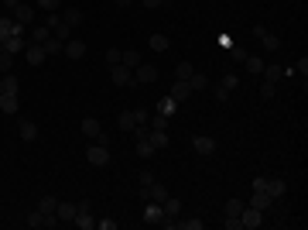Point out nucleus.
<instances>
[{"label": "nucleus", "instance_id": "obj_1", "mask_svg": "<svg viewBox=\"0 0 308 230\" xmlns=\"http://www.w3.org/2000/svg\"><path fill=\"white\" fill-rule=\"evenodd\" d=\"M260 223H264V210H257V206L240 210V230H257Z\"/></svg>", "mask_w": 308, "mask_h": 230}, {"label": "nucleus", "instance_id": "obj_2", "mask_svg": "<svg viewBox=\"0 0 308 230\" xmlns=\"http://www.w3.org/2000/svg\"><path fill=\"white\" fill-rule=\"evenodd\" d=\"M151 82H158V66L140 62V66L134 69V86H151Z\"/></svg>", "mask_w": 308, "mask_h": 230}, {"label": "nucleus", "instance_id": "obj_3", "mask_svg": "<svg viewBox=\"0 0 308 230\" xmlns=\"http://www.w3.org/2000/svg\"><path fill=\"white\" fill-rule=\"evenodd\" d=\"M86 161H89V165H96V169H100V165H110V148H106V144H100V141H92L89 148H86Z\"/></svg>", "mask_w": 308, "mask_h": 230}, {"label": "nucleus", "instance_id": "obj_4", "mask_svg": "<svg viewBox=\"0 0 308 230\" xmlns=\"http://www.w3.org/2000/svg\"><path fill=\"white\" fill-rule=\"evenodd\" d=\"M140 196H144V199H148V203H158V206H161V203H164V199H168V189H164V182H158V179H154V182H151L148 185V189H144V193H140Z\"/></svg>", "mask_w": 308, "mask_h": 230}, {"label": "nucleus", "instance_id": "obj_5", "mask_svg": "<svg viewBox=\"0 0 308 230\" xmlns=\"http://www.w3.org/2000/svg\"><path fill=\"white\" fill-rule=\"evenodd\" d=\"M110 79L116 86H134V69H127V66H110Z\"/></svg>", "mask_w": 308, "mask_h": 230}, {"label": "nucleus", "instance_id": "obj_6", "mask_svg": "<svg viewBox=\"0 0 308 230\" xmlns=\"http://www.w3.org/2000/svg\"><path fill=\"white\" fill-rule=\"evenodd\" d=\"M168 96L175 100V103H185V100L192 96V86H188L185 79H175V82H171V90H168Z\"/></svg>", "mask_w": 308, "mask_h": 230}, {"label": "nucleus", "instance_id": "obj_7", "mask_svg": "<svg viewBox=\"0 0 308 230\" xmlns=\"http://www.w3.org/2000/svg\"><path fill=\"white\" fill-rule=\"evenodd\" d=\"M62 55H65V58H72V62H79V58L86 55V41H79V38H68V41H65V48H62Z\"/></svg>", "mask_w": 308, "mask_h": 230}, {"label": "nucleus", "instance_id": "obj_8", "mask_svg": "<svg viewBox=\"0 0 308 230\" xmlns=\"http://www.w3.org/2000/svg\"><path fill=\"white\" fill-rule=\"evenodd\" d=\"M11 17H14V21H17V24H24V28H28V24L34 21V7H31V4H24V0H21V4H17V7H14V11H11Z\"/></svg>", "mask_w": 308, "mask_h": 230}, {"label": "nucleus", "instance_id": "obj_9", "mask_svg": "<svg viewBox=\"0 0 308 230\" xmlns=\"http://www.w3.org/2000/svg\"><path fill=\"white\" fill-rule=\"evenodd\" d=\"M24 55H28V66H41V62H45V48L41 45H34V41H28V48H24Z\"/></svg>", "mask_w": 308, "mask_h": 230}, {"label": "nucleus", "instance_id": "obj_10", "mask_svg": "<svg viewBox=\"0 0 308 230\" xmlns=\"http://www.w3.org/2000/svg\"><path fill=\"white\" fill-rule=\"evenodd\" d=\"M0 48H4V52H11V55H21L24 48H28V38H24V35H14V38H7Z\"/></svg>", "mask_w": 308, "mask_h": 230}, {"label": "nucleus", "instance_id": "obj_11", "mask_svg": "<svg viewBox=\"0 0 308 230\" xmlns=\"http://www.w3.org/2000/svg\"><path fill=\"white\" fill-rule=\"evenodd\" d=\"M192 148L199 151V155H205V158H209V155L216 151V141H212V138H205V134H199V138H192Z\"/></svg>", "mask_w": 308, "mask_h": 230}, {"label": "nucleus", "instance_id": "obj_12", "mask_svg": "<svg viewBox=\"0 0 308 230\" xmlns=\"http://www.w3.org/2000/svg\"><path fill=\"white\" fill-rule=\"evenodd\" d=\"M250 206H257V210H271V206H274V196L267 193V189H257V193L250 196Z\"/></svg>", "mask_w": 308, "mask_h": 230}, {"label": "nucleus", "instance_id": "obj_13", "mask_svg": "<svg viewBox=\"0 0 308 230\" xmlns=\"http://www.w3.org/2000/svg\"><path fill=\"white\" fill-rule=\"evenodd\" d=\"M103 134V127H100V120H96V117H82V138H100Z\"/></svg>", "mask_w": 308, "mask_h": 230}, {"label": "nucleus", "instance_id": "obj_14", "mask_svg": "<svg viewBox=\"0 0 308 230\" xmlns=\"http://www.w3.org/2000/svg\"><path fill=\"white\" fill-rule=\"evenodd\" d=\"M161 220H164V210H161L158 203H148V206H144V223H151V227H158Z\"/></svg>", "mask_w": 308, "mask_h": 230}, {"label": "nucleus", "instance_id": "obj_15", "mask_svg": "<svg viewBox=\"0 0 308 230\" xmlns=\"http://www.w3.org/2000/svg\"><path fill=\"white\" fill-rule=\"evenodd\" d=\"M161 210H164V220H175L182 213V199H178V196H168V199L161 203Z\"/></svg>", "mask_w": 308, "mask_h": 230}, {"label": "nucleus", "instance_id": "obj_16", "mask_svg": "<svg viewBox=\"0 0 308 230\" xmlns=\"http://www.w3.org/2000/svg\"><path fill=\"white\" fill-rule=\"evenodd\" d=\"M264 189H267V193H271L274 199H281V196L288 193V182L281 179V175H274V179H267V185H264Z\"/></svg>", "mask_w": 308, "mask_h": 230}, {"label": "nucleus", "instance_id": "obj_17", "mask_svg": "<svg viewBox=\"0 0 308 230\" xmlns=\"http://www.w3.org/2000/svg\"><path fill=\"white\" fill-rule=\"evenodd\" d=\"M148 141H151V148H154V151H164V148H168V131H151Z\"/></svg>", "mask_w": 308, "mask_h": 230}, {"label": "nucleus", "instance_id": "obj_18", "mask_svg": "<svg viewBox=\"0 0 308 230\" xmlns=\"http://www.w3.org/2000/svg\"><path fill=\"white\" fill-rule=\"evenodd\" d=\"M76 213H79V210H76V203H58V206H55L58 223H62V220H68V223H72V217H76Z\"/></svg>", "mask_w": 308, "mask_h": 230}, {"label": "nucleus", "instance_id": "obj_19", "mask_svg": "<svg viewBox=\"0 0 308 230\" xmlns=\"http://www.w3.org/2000/svg\"><path fill=\"white\" fill-rule=\"evenodd\" d=\"M0 110L4 114H17V93H0Z\"/></svg>", "mask_w": 308, "mask_h": 230}, {"label": "nucleus", "instance_id": "obj_20", "mask_svg": "<svg viewBox=\"0 0 308 230\" xmlns=\"http://www.w3.org/2000/svg\"><path fill=\"white\" fill-rule=\"evenodd\" d=\"M62 21H65L68 28H79L82 24V11L79 7H65V11H62Z\"/></svg>", "mask_w": 308, "mask_h": 230}, {"label": "nucleus", "instance_id": "obj_21", "mask_svg": "<svg viewBox=\"0 0 308 230\" xmlns=\"http://www.w3.org/2000/svg\"><path fill=\"white\" fill-rule=\"evenodd\" d=\"M178 107H182V103H175L171 96H161V100H158V107H154V110H158L161 117H171V114H175V110H178Z\"/></svg>", "mask_w": 308, "mask_h": 230}, {"label": "nucleus", "instance_id": "obj_22", "mask_svg": "<svg viewBox=\"0 0 308 230\" xmlns=\"http://www.w3.org/2000/svg\"><path fill=\"white\" fill-rule=\"evenodd\" d=\"M116 127H120V131H134V127H137V117H134V110H124V114L116 117Z\"/></svg>", "mask_w": 308, "mask_h": 230}, {"label": "nucleus", "instance_id": "obj_23", "mask_svg": "<svg viewBox=\"0 0 308 230\" xmlns=\"http://www.w3.org/2000/svg\"><path fill=\"white\" fill-rule=\"evenodd\" d=\"M148 45H151V52H168V48H171V38L168 35H151Z\"/></svg>", "mask_w": 308, "mask_h": 230}, {"label": "nucleus", "instance_id": "obj_24", "mask_svg": "<svg viewBox=\"0 0 308 230\" xmlns=\"http://www.w3.org/2000/svg\"><path fill=\"white\" fill-rule=\"evenodd\" d=\"M21 138L31 144V141H38V124L34 120H21Z\"/></svg>", "mask_w": 308, "mask_h": 230}, {"label": "nucleus", "instance_id": "obj_25", "mask_svg": "<svg viewBox=\"0 0 308 230\" xmlns=\"http://www.w3.org/2000/svg\"><path fill=\"white\" fill-rule=\"evenodd\" d=\"M264 79L267 82H277L281 79V76H285V69H281V66H277V62H271V66H264V72H260Z\"/></svg>", "mask_w": 308, "mask_h": 230}, {"label": "nucleus", "instance_id": "obj_26", "mask_svg": "<svg viewBox=\"0 0 308 230\" xmlns=\"http://www.w3.org/2000/svg\"><path fill=\"white\" fill-rule=\"evenodd\" d=\"M260 45H264V52H277V48H281V38L271 35V31H264V35H260Z\"/></svg>", "mask_w": 308, "mask_h": 230}, {"label": "nucleus", "instance_id": "obj_27", "mask_svg": "<svg viewBox=\"0 0 308 230\" xmlns=\"http://www.w3.org/2000/svg\"><path fill=\"white\" fill-rule=\"evenodd\" d=\"M72 223H76L79 230H92V227H96V220L89 217V210H86V213H76V217H72Z\"/></svg>", "mask_w": 308, "mask_h": 230}, {"label": "nucleus", "instance_id": "obj_28", "mask_svg": "<svg viewBox=\"0 0 308 230\" xmlns=\"http://www.w3.org/2000/svg\"><path fill=\"white\" fill-rule=\"evenodd\" d=\"M48 38H52V31L41 24V28H31V38H28V41H34V45H45Z\"/></svg>", "mask_w": 308, "mask_h": 230}, {"label": "nucleus", "instance_id": "obj_29", "mask_svg": "<svg viewBox=\"0 0 308 230\" xmlns=\"http://www.w3.org/2000/svg\"><path fill=\"white\" fill-rule=\"evenodd\" d=\"M243 62H247V72H253V76H260L264 72V58L260 55H247Z\"/></svg>", "mask_w": 308, "mask_h": 230}, {"label": "nucleus", "instance_id": "obj_30", "mask_svg": "<svg viewBox=\"0 0 308 230\" xmlns=\"http://www.w3.org/2000/svg\"><path fill=\"white\" fill-rule=\"evenodd\" d=\"M192 62H178V66H175V79H185V82H188V79H192Z\"/></svg>", "mask_w": 308, "mask_h": 230}, {"label": "nucleus", "instance_id": "obj_31", "mask_svg": "<svg viewBox=\"0 0 308 230\" xmlns=\"http://www.w3.org/2000/svg\"><path fill=\"white\" fill-rule=\"evenodd\" d=\"M120 66H127V69H137V66H140V55L130 48V52H124V55H120Z\"/></svg>", "mask_w": 308, "mask_h": 230}, {"label": "nucleus", "instance_id": "obj_32", "mask_svg": "<svg viewBox=\"0 0 308 230\" xmlns=\"http://www.w3.org/2000/svg\"><path fill=\"white\" fill-rule=\"evenodd\" d=\"M4 93H21V82L14 72H4Z\"/></svg>", "mask_w": 308, "mask_h": 230}, {"label": "nucleus", "instance_id": "obj_33", "mask_svg": "<svg viewBox=\"0 0 308 230\" xmlns=\"http://www.w3.org/2000/svg\"><path fill=\"white\" fill-rule=\"evenodd\" d=\"M41 48H45V55H62V48H65V41H58V38H48V41H45Z\"/></svg>", "mask_w": 308, "mask_h": 230}, {"label": "nucleus", "instance_id": "obj_34", "mask_svg": "<svg viewBox=\"0 0 308 230\" xmlns=\"http://www.w3.org/2000/svg\"><path fill=\"white\" fill-rule=\"evenodd\" d=\"M55 206H58L55 196H41V199H38V210H41V213H55Z\"/></svg>", "mask_w": 308, "mask_h": 230}, {"label": "nucleus", "instance_id": "obj_35", "mask_svg": "<svg viewBox=\"0 0 308 230\" xmlns=\"http://www.w3.org/2000/svg\"><path fill=\"white\" fill-rule=\"evenodd\" d=\"M45 220H48V213H41V210H31V213H28V227H45Z\"/></svg>", "mask_w": 308, "mask_h": 230}, {"label": "nucleus", "instance_id": "obj_36", "mask_svg": "<svg viewBox=\"0 0 308 230\" xmlns=\"http://www.w3.org/2000/svg\"><path fill=\"white\" fill-rule=\"evenodd\" d=\"M151 182H154V172H151V169H144V172H137V189H140V193H144V189H148Z\"/></svg>", "mask_w": 308, "mask_h": 230}, {"label": "nucleus", "instance_id": "obj_37", "mask_svg": "<svg viewBox=\"0 0 308 230\" xmlns=\"http://www.w3.org/2000/svg\"><path fill=\"white\" fill-rule=\"evenodd\" d=\"M188 86H192V90H209V76H202V72H192Z\"/></svg>", "mask_w": 308, "mask_h": 230}, {"label": "nucleus", "instance_id": "obj_38", "mask_svg": "<svg viewBox=\"0 0 308 230\" xmlns=\"http://www.w3.org/2000/svg\"><path fill=\"white\" fill-rule=\"evenodd\" d=\"M219 86H223V90H229V93H233V90H236V86H240V76H236V72H226V76L219 79Z\"/></svg>", "mask_w": 308, "mask_h": 230}, {"label": "nucleus", "instance_id": "obj_39", "mask_svg": "<svg viewBox=\"0 0 308 230\" xmlns=\"http://www.w3.org/2000/svg\"><path fill=\"white\" fill-rule=\"evenodd\" d=\"M148 127H151V131H168V117H161V114L148 117Z\"/></svg>", "mask_w": 308, "mask_h": 230}, {"label": "nucleus", "instance_id": "obj_40", "mask_svg": "<svg viewBox=\"0 0 308 230\" xmlns=\"http://www.w3.org/2000/svg\"><path fill=\"white\" fill-rule=\"evenodd\" d=\"M137 155H140V158H151V155H154V148H151V141H148V138L137 141Z\"/></svg>", "mask_w": 308, "mask_h": 230}, {"label": "nucleus", "instance_id": "obj_41", "mask_svg": "<svg viewBox=\"0 0 308 230\" xmlns=\"http://www.w3.org/2000/svg\"><path fill=\"white\" fill-rule=\"evenodd\" d=\"M11 66H14V55L0 48V72H11Z\"/></svg>", "mask_w": 308, "mask_h": 230}, {"label": "nucleus", "instance_id": "obj_42", "mask_svg": "<svg viewBox=\"0 0 308 230\" xmlns=\"http://www.w3.org/2000/svg\"><path fill=\"white\" fill-rule=\"evenodd\" d=\"M274 93H277V82H267V79H264V86H260V96H264V100H274Z\"/></svg>", "mask_w": 308, "mask_h": 230}, {"label": "nucleus", "instance_id": "obj_43", "mask_svg": "<svg viewBox=\"0 0 308 230\" xmlns=\"http://www.w3.org/2000/svg\"><path fill=\"white\" fill-rule=\"evenodd\" d=\"M240 210H243V203H240V199H229L223 213H226V217H240Z\"/></svg>", "mask_w": 308, "mask_h": 230}, {"label": "nucleus", "instance_id": "obj_44", "mask_svg": "<svg viewBox=\"0 0 308 230\" xmlns=\"http://www.w3.org/2000/svg\"><path fill=\"white\" fill-rule=\"evenodd\" d=\"M62 4H65V0H38V7H41V11H58V7H62Z\"/></svg>", "mask_w": 308, "mask_h": 230}, {"label": "nucleus", "instance_id": "obj_45", "mask_svg": "<svg viewBox=\"0 0 308 230\" xmlns=\"http://www.w3.org/2000/svg\"><path fill=\"white\" fill-rule=\"evenodd\" d=\"M212 96H216V103H229V90H223V86H212Z\"/></svg>", "mask_w": 308, "mask_h": 230}, {"label": "nucleus", "instance_id": "obj_46", "mask_svg": "<svg viewBox=\"0 0 308 230\" xmlns=\"http://www.w3.org/2000/svg\"><path fill=\"white\" fill-rule=\"evenodd\" d=\"M120 55H124L120 48H110V52H106V66H120Z\"/></svg>", "mask_w": 308, "mask_h": 230}, {"label": "nucleus", "instance_id": "obj_47", "mask_svg": "<svg viewBox=\"0 0 308 230\" xmlns=\"http://www.w3.org/2000/svg\"><path fill=\"white\" fill-rule=\"evenodd\" d=\"M96 227H100V230H116V220H110V217H106V220H96Z\"/></svg>", "mask_w": 308, "mask_h": 230}, {"label": "nucleus", "instance_id": "obj_48", "mask_svg": "<svg viewBox=\"0 0 308 230\" xmlns=\"http://www.w3.org/2000/svg\"><path fill=\"white\" fill-rule=\"evenodd\" d=\"M247 55H250V52H243V48H233V52H229V58H233V62H243Z\"/></svg>", "mask_w": 308, "mask_h": 230}, {"label": "nucleus", "instance_id": "obj_49", "mask_svg": "<svg viewBox=\"0 0 308 230\" xmlns=\"http://www.w3.org/2000/svg\"><path fill=\"white\" fill-rule=\"evenodd\" d=\"M140 4H144V7H148V11H158L161 4H168V0H140Z\"/></svg>", "mask_w": 308, "mask_h": 230}, {"label": "nucleus", "instance_id": "obj_50", "mask_svg": "<svg viewBox=\"0 0 308 230\" xmlns=\"http://www.w3.org/2000/svg\"><path fill=\"white\" fill-rule=\"evenodd\" d=\"M223 223H226V230H240V217H226Z\"/></svg>", "mask_w": 308, "mask_h": 230}, {"label": "nucleus", "instance_id": "obj_51", "mask_svg": "<svg viewBox=\"0 0 308 230\" xmlns=\"http://www.w3.org/2000/svg\"><path fill=\"white\" fill-rule=\"evenodd\" d=\"M295 72H301V79L308 76V58H305V55H301V62H298V69H295Z\"/></svg>", "mask_w": 308, "mask_h": 230}, {"label": "nucleus", "instance_id": "obj_52", "mask_svg": "<svg viewBox=\"0 0 308 230\" xmlns=\"http://www.w3.org/2000/svg\"><path fill=\"white\" fill-rule=\"evenodd\" d=\"M264 185H267V179H264V175H257V179H253V182H250V189H253V193H257V189H264Z\"/></svg>", "mask_w": 308, "mask_h": 230}, {"label": "nucleus", "instance_id": "obj_53", "mask_svg": "<svg viewBox=\"0 0 308 230\" xmlns=\"http://www.w3.org/2000/svg\"><path fill=\"white\" fill-rule=\"evenodd\" d=\"M134 117H137V124H148V110H140V107H137Z\"/></svg>", "mask_w": 308, "mask_h": 230}, {"label": "nucleus", "instance_id": "obj_54", "mask_svg": "<svg viewBox=\"0 0 308 230\" xmlns=\"http://www.w3.org/2000/svg\"><path fill=\"white\" fill-rule=\"evenodd\" d=\"M76 210H79V213H86V210H92V203H89V199H79V203H76Z\"/></svg>", "mask_w": 308, "mask_h": 230}, {"label": "nucleus", "instance_id": "obj_55", "mask_svg": "<svg viewBox=\"0 0 308 230\" xmlns=\"http://www.w3.org/2000/svg\"><path fill=\"white\" fill-rule=\"evenodd\" d=\"M0 4H4V7H7V11H14V7H17V4H21V0H0Z\"/></svg>", "mask_w": 308, "mask_h": 230}, {"label": "nucleus", "instance_id": "obj_56", "mask_svg": "<svg viewBox=\"0 0 308 230\" xmlns=\"http://www.w3.org/2000/svg\"><path fill=\"white\" fill-rule=\"evenodd\" d=\"M116 7H130V4H134V0H113Z\"/></svg>", "mask_w": 308, "mask_h": 230}, {"label": "nucleus", "instance_id": "obj_57", "mask_svg": "<svg viewBox=\"0 0 308 230\" xmlns=\"http://www.w3.org/2000/svg\"><path fill=\"white\" fill-rule=\"evenodd\" d=\"M0 93H4V76H0Z\"/></svg>", "mask_w": 308, "mask_h": 230}]
</instances>
